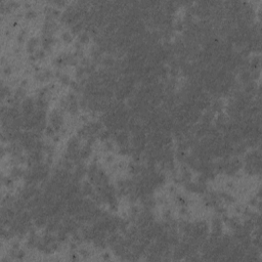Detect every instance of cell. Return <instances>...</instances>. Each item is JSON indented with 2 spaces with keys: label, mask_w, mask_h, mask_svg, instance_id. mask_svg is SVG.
Returning <instances> with one entry per match:
<instances>
[{
  "label": "cell",
  "mask_w": 262,
  "mask_h": 262,
  "mask_svg": "<svg viewBox=\"0 0 262 262\" xmlns=\"http://www.w3.org/2000/svg\"><path fill=\"white\" fill-rule=\"evenodd\" d=\"M49 122L50 125L55 129L56 132H60L64 125V117L62 113L58 110H53L49 115Z\"/></svg>",
  "instance_id": "obj_1"
},
{
  "label": "cell",
  "mask_w": 262,
  "mask_h": 262,
  "mask_svg": "<svg viewBox=\"0 0 262 262\" xmlns=\"http://www.w3.org/2000/svg\"><path fill=\"white\" fill-rule=\"evenodd\" d=\"M39 43H40V41H39V38H37V37H32V38H30L28 41H27V44H26V50L27 52L29 53V54H34V53L37 51V46L39 45Z\"/></svg>",
  "instance_id": "obj_2"
},
{
  "label": "cell",
  "mask_w": 262,
  "mask_h": 262,
  "mask_svg": "<svg viewBox=\"0 0 262 262\" xmlns=\"http://www.w3.org/2000/svg\"><path fill=\"white\" fill-rule=\"evenodd\" d=\"M80 141L78 137H72L67 144V152H75L80 150Z\"/></svg>",
  "instance_id": "obj_3"
},
{
  "label": "cell",
  "mask_w": 262,
  "mask_h": 262,
  "mask_svg": "<svg viewBox=\"0 0 262 262\" xmlns=\"http://www.w3.org/2000/svg\"><path fill=\"white\" fill-rule=\"evenodd\" d=\"M94 193L92 187V183L89 181H84L81 185V191H80V195H82L83 197H91V195Z\"/></svg>",
  "instance_id": "obj_4"
},
{
  "label": "cell",
  "mask_w": 262,
  "mask_h": 262,
  "mask_svg": "<svg viewBox=\"0 0 262 262\" xmlns=\"http://www.w3.org/2000/svg\"><path fill=\"white\" fill-rule=\"evenodd\" d=\"M222 230V220L219 218H214L212 220V231L214 234H221Z\"/></svg>",
  "instance_id": "obj_5"
},
{
  "label": "cell",
  "mask_w": 262,
  "mask_h": 262,
  "mask_svg": "<svg viewBox=\"0 0 262 262\" xmlns=\"http://www.w3.org/2000/svg\"><path fill=\"white\" fill-rule=\"evenodd\" d=\"M91 152H92L91 145L86 144L85 146H83L82 148H80L79 154H80V158H81V160H86V159H88V158L91 156Z\"/></svg>",
  "instance_id": "obj_6"
},
{
  "label": "cell",
  "mask_w": 262,
  "mask_h": 262,
  "mask_svg": "<svg viewBox=\"0 0 262 262\" xmlns=\"http://www.w3.org/2000/svg\"><path fill=\"white\" fill-rule=\"evenodd\" d=\"M211 111H212L213 113H220L222 111V109H223V103H222L221 100L217 99V100H214L212 103H211Z\"/></svg>",
  "instance_id": "obj_7"
},
{
  "label": "cell",
  "mask_w": 262,
  "mask_h": 262,
  "mask_svg": "<svg viewBox=\"0 0 262 262\" xmlns=\"http://www.w3.org/2000/svg\"><path fill=\"white\" fill-rule=\"evenodd\" d=\"M25 171L21 168H19V167H14L13 169L11 170V173H10V175H11V177L13 179H19L21 178V177H25Z\"/></svg>",
  "instance_id": "obj_8"
},
{
  "label": "cell",
  "mask_w": 262,
  "mask_h": 262,
  "mask_svg": "<svg viewBox=\"0 0 262 262\" xmlns=\"http://www.w3.org/2000/svg\"><path fill=\"white\" fill-rule=\"evenodd\" d=\"M90 41V35H89L88 32H82V33H80L78 35V42L81 44V45H83V44H87V43Z\"/></svg>",
  "instance_id": "obj_9"
},
{
  "label": "cell",
  "mask_w": 262,
  "mask_h": 262,
  "mask_svg": "<svg viewBox=\"0 0 262 262\" xmlns=\"http://www.w3.org/2000/svg\"><path fill=\"white\" fill-rule=\"evenodd\" d=\"M240 80H241V82H243V83H245V84L249 83V82H251V80H252V74H251L248 70L242 71V73L240 74Z\"/></svg>",
  "instance_id": "obj_10"
},
{
  "label": "cell",
  "mask_w": 262,
  "mask_h": 262,
  "mask_svg": "<svg viewBox=\"0 0 262 262\" xmlns=\"http://www.w3.org/2000/svg\"><path fill=\"white\" fill-rule=\"evenodd\" d=\"M35 105L39 110H46V107L48 105V101L46 100L45 97H39L38 96L37 100L35 101Z\"/></svg>",
  "instance_id": "obj_11"
},
{
  "label": "cell",
  "mask_w": 262,
  "mask_h": 262,
  "mask_svg": "<svg viewBox=\"0 0 262 262\" xmlns=\"http://www.w3.org/2000/svg\"><path fill=\"white\" fill-rule=\"evenodd\" d=\"M249 66L253 71H257L260 68V56H254V58H252L250 62H249Z\"/></svg>",
  "instance_id": "obj_12"
},
{
  "label": "cell",
  "mask_w": 262,
  "mask_h": 262,
  "mask_svg": "<svg viewBox=\"0 0 262 262\" xmlns=\"http://www.w3.org/2000/svg\"><path fill=\"white\" fill-rule=\"evenodd\" d=\"M101 62H103V64H105L107 68H111V67H114L115 64H116V62H115V60L113 58L112 56H107V57H103V60H101Z\"/></svg>",
  "instance_id": "obj_13"
},
{
  "label": "cell",
  "mask_w": 262,
  "mask_h": 262,
  "mask_svg": "<svg viewBox=\"0 0 262 262\" xmlns=\"http://www.w3.org/2000/svg\"><path fill=\"white\" fill-rule=\"evenodd\" d=\"M44 133H45V135L47 136V137L52 138L53 136L56 135V131H55V129L53 128L51 125H49V126L47 125V127H46L45 130H44Z\"/></svg>",
  "instance_id": "obj_14"
},
{
  "label": "cell",
  "mask_w": 262,
  "mask_h": 262,
  "mask_svg": "<svg viewBox=\"0 0 262 262\" xmlns=\"http://www.w3.org/2000/svg\"><path fill=\"white\" fill-rule=\"evenodd\" d=\"M62 40L64 43H71L73 41V35H72L71 32H62Z\"/></svg>",
  "instance_id": "obj_15"
},
{
  "label": "cell",
  "mask_w": 262,
  "mask_h": 262,
  "mask_svg": "<svg viewBox=\"0 0 262 262\" xmlns=\"http://www.w3.org/2000/svg\"><path fill=\"white\" fill-rule=\"evenodd\" d=\"M36 17H37V12H36V10L32 9V8H30V9H28L25 12V17L27 19H33Z\"/></svg>",
  "instance_id": "obj_16"
},
{
  "label": "cell",
  "mask_w": 262,
  "mask_h": 262,
  "mask_svg": "<svg viewBox=\"0 0 262 262\" xmlns=\"http://www.w3.org/2000/svg\"><path fill=\"white\" fill-rule=\"evenodd\" d=\"M9 94H10V91H9V88H8V86H4L2 84V86H1V98L4 99L5 97H9Z\"/></svg>",
  "instance_id": "obj_17"
},
{
  "label": "cell",
  "mask_w": 262,
  "mask_h": 262,
  "mask_svg": "<svg viewBox=\"0 0 262 262\" xmlns=\"http://www.w3.org/2000/svg\"><path fill=\"white\" fill-rule=\"evenodd\" d=\"M60 82L62 84V85H70V83H71L72 81H71V78H70L69 75L62 74L60 78Z\"/></svg>",
  "instance_id": "obj_18"
},
{
  "label": "cell",
  "mask_w": 262,
  "mask_h": 262,
  "mask_svg": "<svg viewBox=\"0 0 262 262\" xmlns=\"http://www.w3.org/2000/svg\"><path fill=\"white\" fill-rule=\"evenodd\" d=\"M173 29L175 31H182L184 29V24H183V21H177L176 23H174L173 25Z\"/></svg>",
  "instance_id": "obj_19"
},
{
  "label": "cell",
  "mask_w": 262,
  "mask_h": 262,
  "mask_svg": "<svg viewBox=\"0 0 262 262\" xmlns=\"http://www.w3.org/2000/svg\"><path fill=\"white\" fill-rule=\"evenodd\" d=\"M103 148H105V150H107V152H112L115 148V144L113 141L107 140V141H105V143H103Z\"/></svg>",
  "instance_id": "obj_20"
},
{
  "label": "cell",
  "mask_w": 262,
  "mask_h": 262,
  "mask_svg": "<svg viewBox=\"0 0 262 262\" xmlns=\"http://www.w3.org/2000/svg\"><path fill=\"white\" fill-rule=\"evenodd\" d=\"M86 73V71H85V67H79V68H77V70H76V77L78 79H81L82 80V78H83V76H84V74Z\"/></svg>",
  "instance_id": "obj_21"
},
{
  "label": "cell",
  "mask_w": 262,
  "mask_h": 262,
  "mask_svg": "<svg viewBox=\"0 0 262 262\" xmlns=\"http://www.w3.org/2000/svg\"><path fill=\"white\" fill-rule=\"evenodd\" d=\"M12 177L11 178H8V177H3L2 178V183L4 184L6 187H10V186H12V184H13V180H12Z\"/></svg>",
  "instance_id": "obj_22"
},
{
  "label": "cell",
  "mask_w": 262,
  "mask_h": 262,
  "mask_svg": "<svg viewBox=\"0 0 262 262\" xmlns=\"http://www.w3.org/2000/svg\"><path fill=\"white\" fill-rule=\"evenodd\" d=\"M34 54L36 55L37 60H42V58H44V57H45L46 51L44 49H38L35 53H34Z\"/></svg>",
  "instance_id": "obj_23"
},
{
  "label": "cell",
  "mask_w": 262,
  "mask_h": 262,
  "mask_svg": "<svg viewBox=\"0 0 262 262\" xmlns=\"http://www.w3.org/2000/svg\"><path fill=\"white\" fill-rule=\"evenodd\" d=\"M11 73H12V69L10 66L7 64V66H5V67L3 68V74H4L5 76H9Z\"/></svg>",
  "instance_id": "obj_24"
},
{
  "label": "cell",
  "mask_w": 262,
  "mask_h": 262,
  "mask_svg": "<svg viewBox=\"0 0 262 262\" xmlns=\"http://www.w3.org/2000/svg\"><path fill=\"white\" fill-rule=\"evenodd\" d=\"M80 255L83 258H88L90 256V252L88 250H86V249H81L80 250Z\"/></svg>",
  "instance_id": "obj_25"
},
{
  "label": "cell",
  "mask_w": 262,
  "mask_h": 262,
  "mask_svg": "<svg viewBox=\"0 0 262 262\" xmlns=\"http://www.w3.org/2000/svg\"><path fill=\"white\" fill-rule=\"evenodd\" d=\"M26 256V253L25 251L23 250H19L17 251V260H23Z\"/></svg>",
  "instance_id": "obj_26"
},
{
  "label": "cell",
  "mask_w": 262,
  "mask_h": 262,
  "mask_svg": "<svg viewBox=\"0 0 262 262\" xmlns=\"http://www.w3.org/2000/svg\"><path fill=\"white\" fill-rule=\"evenodd\" d=\"M179 214L182 215V216H185V215L188 214V210L186 207H184V206H181V208L179 209Z\"/></svg>",
  "instance_id": "obj_27"
},
{
  "label": "cell",
  "mask_w": 262,
  "mask_h": 262,
  "mask_svg": "<svg viewBox=\"0 0 262 262\" xmlns=\"http://www.w3.org/2000/svg\"><path fill=\"white\" fill-rule=\"evenodd\" d=\"M114 160H115V158H114V156H112V155H107V157H105V162L109 163V164L114 162Z\"/></svg>",
  "instance_id": "obj_28"
},
{
  "label": "cell",
  "mask_w": 262,
  "mask_h": 262,
  "mask_svg": "<svg viewBox=\"0 0 262 262\" xmlns=\"http://www.w3.org/2000/svg\"><path fill=\"white\" fill-rule=\"evenodd\" d=\"M53 4H55L57 7H62L64 5H67V2H64V1H55V2H53Z\"/></svg>",
  "instance_id": "obj_29"
},
{
  "label": "cell",
  "mask_w": 262,
  "mask_h": 262,
  "mask_svg": "<svg viewBox=\"0 0 262 262\" xmlns=\"http://www.w3.org/2000/svg\"><path fill=\"white\" fill-rule=\"evenodd\" d=\"M11 249L13 250H19V242H13L11 244Z\"/></svg>",
  "instance_id": "obj_30"
},
{
  "label": "cell",
  "mask_w": 262,
  "mask_h": 262,
  "mask_svg": "<svg viewBox=\"0 0 262 262\" xmlns=\"http://www.w3.org/2000/svg\"><path fill=\"white\" fill-rule=\"evenodd\" d=\"M168 191H169L170 193H176V187L174 185H170L169 187H168Z\"/></svg>",
  "instance_id": "obj_31"
},
{
  "label": "cell",
  "mask_w": 262,
  "mask_h": 262,
  "mask_svg": "<svg viewBox=\"0 0 262 262\" xmlns=\"http://www.w3.org/2000/svg\"><path fill=\"white\" fill-rule=\"evenodd\" d=\"M27 85H28V80H27V79H25V80H23V81H21V87H23V88H24L25 86H27Z\"/></svg>",
  "instance_id": "obj_32"
},
{
  "label": "cell",
  "mask_w": 262,
  "mask_h": 262,
  "mask_svg": "<svg viewBox=\"0 0 262 262\" xmlns=\"http://www.w3.org/2000/svg\"><path fill=\"white\" fill-rule=\"evenodd\" d=\"M111 259V256L109 253H105L103 254V260H110Z\"/></svg>",
  "instance_id": "obj_33"
},
{
  "label": "cell",
  "mask_w": 262,
  "mask_h": 262,
  "mask_svg": "<svg viewBox=\"0 0 262 262\" xmlns=\"http://www.w3.org/2000/svg\"><path fill=\"white\" fill-rule=\"evenodd\" d=\"M71 259H72V260H78V257L76 256V254H75V253L71 255Z\"/></svg>",
  "instance_id": "obj_34"
}]
</instances>
